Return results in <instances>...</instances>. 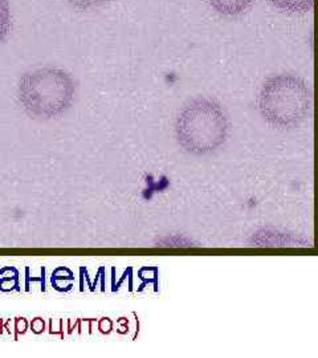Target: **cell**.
Segmentation results:
<instances>
[{
  "label": "cell",
  "mask_w": 318,
  "mask_h": 358,
  "mask_svg": "<svg viewBox=\"0 0 318 358\" xmlns=\"http://www.w3.org/2000/svg\"><path fill=\"white\" fill-rule=\"evenodd\" d=\"M76 90V80L68 71L44 66L20 77L17 100L27 115L38 120H53L72 106Z\"/></svg>",
  "instance_id": "1"
},
{
  "label": "cell",
  "mask_w": 318,
  "mask_h": 358,
  "mask_svg": "<svg viewBox=\"0 0 318 358\" xmlns=\"http://www.w3.org/2000/svg\"><path fill=\"white\" fill-rule=\"evenodd\" d=\"M229 121L220 103L199 97L187 103L179 113L175 134L179 145L191 154L212 153L229 137Z\"/></svg>",
  "instance_id": "2"
},
{
  "label": "cell",
  "mask_w": 318,
  "mask_h": 358,
  "mask_svg": "<svg viewBox=\"0 0 318 358\" xmlns=\"http://www.w3.org/2000/svg\"><path fill=\"white\" fill-rule=\"evenodd\" d=\"M312 106V93L305 81L293 75H277L264 83L259 110L268 124L280 129L297 127Z\"/></svg>",
  "instance_id": "3"
},
{
  "label": "cell",
  "mask_w": 318,
  "mask_h": 358,
  "mask_svg": "<svg viewBox=\"0 0 318 358\" xmlns=\"http://www.w3.org/2000/svg\"><path fill=\"white\" fill-rule=\"evenodd\" d=\"M210 7L223 16H239L247 13L252 6L254 0H207Z\"/></svg>",
  "instance_id": "4"
},
{
  "label": "cell",
  "mask_w": 318,
  "mask_h": 358,
  "mask_svg": "<svg viewBox=\"0 0 318 358\" xmlns=\"http://www.w3.org/2000/svg\"><path fill=\"white\" fill-rule=\"evenodd\" d=\"M273 7L282 13H303L313 8L315 0H269Z\"/></svg>",
  "instance_id": "5"
},
{
  "label": "cell",
  "mask_w": 318,
  "mask_h": 358,
  "mask_svg": "<svg viewBox=\"0 0 318 358\" xmlns=\"http://www.w3.org/2000/svg\"><path fill=\"white\" fill-rule=\"evenodd\" d=\"M13 27V13L8 0H0V44L7 38Z\"/></svg>",
  "instance_id": "6"
},
{
  "label": "cell",
  "mask_w": 318,
  "mask_h": 358,
  "mask_svg": "<svg viewBox=\"0 0 318 358\" xmlns=\"http://www.w3.org/2000/svg\"><path fill=\"white\" fill-rule=\"evenodd\" d=\"M73 8L80 10V11H87L90 8H96L100 7L102 4H105L109 0H66Z\"/></svg>",
  "instance_id": "7"
}]
</instances>
